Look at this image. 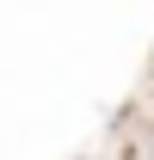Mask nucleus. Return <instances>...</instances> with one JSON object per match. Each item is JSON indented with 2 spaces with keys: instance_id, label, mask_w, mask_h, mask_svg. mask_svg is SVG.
<instances>
[{
  "instance_id": "1",
  "label": "nucleus",
  "mask_w": 154,
  "mask_h": 160,
  "mask_svg": "<svg viewBox=\"0 0 154 160\" xmlns=\"http://www.w3.org/2000/svg\"><path fill=\"white\" fill-rule=\"evenodd\" d=\"M117 160H154V123H148V117L130 111V148H123Z\"/></svg>"
},
{
  "instance_id": "2",
  "label": "nucleus",
  "mask_w": 154,
  "mask_h": 160,
  "mask_svg": "<svg viewBox=\"0 0 154 160\" xmlns=\"http://www.w3.org/2000/svg\"><path fill=\"white\" fill-rule=\"evenodd\" d=\"M136 117H148V123H154V80H148V92H142V105H136Z\"/></svg>"
}]
</instances>
